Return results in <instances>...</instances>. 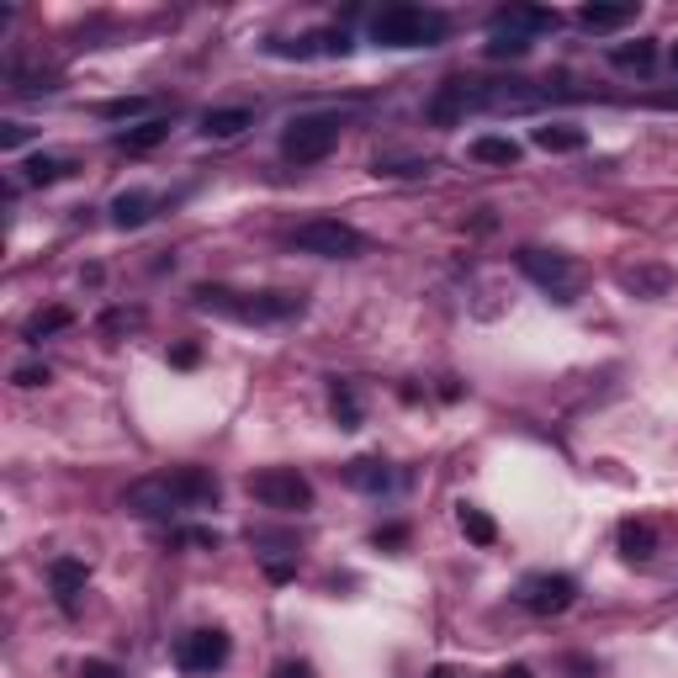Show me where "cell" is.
I'll list each match as a JSON object with an SVG mask.
<instances>
[{"label":"cell","mask_w":678,"mask_h":678,"mask_svg":"<svg viewBox=\"0 0 678 678\" xmlns=\"http://www.w3.org/2000/svg\"><path fill=\"white\" fill-rule=\"evenodd\" d=\"M377 175H430V160H377Z\"/></svg>","instance_id":"4dcf8cb0"},{"label":"cell","mask_w":678,"mask_h":678,"mask_svg":"<svg viewBox=\"0 0 678 678\" xmlns=\"http://www.w3.org/2000/svg\"><path fill=\"white\" fill-rule=\"evenodd\" d=\"M144 323V314L138 308H112V314H101V339H117V335H127V329H138Z\"/></svg>","instance_id":"83f0119b"},{"label":"cell","mask_w":678,"mask_h":678,"mask_svg":"<svg viewBox=\"0 0 678 678\" xmlns=\"http://www.w3.org/2000/svg\"><path fill=\"white\" fill-rule=\"evenodd\" d=\"M186 546H207V552H218V531H207V525H196V531H181Z\"/></svg>","instance_id":"e575fe53"},{"label":"cell","mask_w":678,"mask_h":678,"mask_svg":"<svg viewBox=\"0 0 678 678\" xmlns=\"http://www.w3.org/2000/svg\"><path fill=\"white\" fill-rule=\"evenodd\" d=\"M70 175H74V160H64V154H32L22 165L27 186H53V181H70Z\"/></svg>","instance_id":"ffe728a7"},{"label":"cell","mask_w":678,"mask_h":678,"mask_svg":"<svg viewBox=\"0 0 678 678\" xmlns=\"http://www.w3.org/2000/svg\"><path fill=\"white\" fill-rule=\"evenodd\" d=\"M270 678H314V668H308V662H281Z\"/></svg>","instance_id":"74e56055"},{"label":"cell","mask_w":678,"mask_h":678,"mask_svg":"<svg viewBox=\"0 0 678 678\" xmlns=\"http://www.w3.org/2000/svg\"><path fill=\"white\" fill-rule=\"evenodd\" d=\"M445 32H451V17L430 6H382L371 17V38L382 49H435Z\"/></svg>","instance_id":"3957f363"},{"label":"cell","mask_w":678,"mask_h":678,"mask_svg":"<svg viewBox=\"0 0 678 678\" xmlns=\"http://www.w3.org/2000/svg\"><path fill=\"white\" fill-rule=\"evenodd\" d=\"M80 678H122V674L112 668V662H101V657H91V662L80 668Z\"/></svg>","instance_id":"d590c367"},{"label":"cell","mask_w":678,"mask_h":678,"mask_svg":"<svg viewBox=\"0 0 678 678\" xmlns=\"http://www.w3.org/2000/svg\"><path fill=\"white\" fill-rule=\"evenodd\" d=\"M514 599L541 615V620H552V615H567L573 599H578V578H567V573H525L520 588H514Z\"/></svg>","instance_id":"9c48e42d"},{"label":"cell","mask_w":678,"mask_h":678,"mask_svg":"<svg viewBox=\"0 0 678 678\" xmlns=\"http://www.w3.org/2000/svg\"><path fill=\"white\" fill-rule=\"evenodd\" d=\"M234 653V641H228V630L223 626H202V630H186L181 641H175V668L192 678H207L218 674L223 662Z\"/></svg>","instance_id":"ba28073f"},{"label":"cell","mask_w":678,"mask_h":678,"mask_svg":"<svg viewBox=\"0 0 678 678\" xmlns=\"http://www.w3.org/2000/svg\"><path fill=\"white\" fill-rule=\"evenodd\" d=\"M514 266L525 270V276H531V281L546 291L552 302H562V308H573V302H578L583 276H578V266H573L562 249H535V244H525V249L514 255Z\"/></svg>","instance_id":"5b68a950"},{"label":"cell","mask_w":678,"mask_h":678,"mask_svg":"<svg viewBox=\"0 0 678 678\" xmlns=\"http://www.w3.org/2000/svg\"><path fill=\"white\" fill-rule=\"evenodd\" d=\"M270 53H287V59H345L350 53V32L345 27H323V32L302 38V43H276Z\"/></svg>","instance_id":"7c38bea8"},{"label":"cell","mask_w":678,"mask_h":678,"mask_svg":"<svg viewBox=\"0 0 678 678\" xmlns=\"http://www.w3.org/2000/svg\"><path fill=\"white\" fill-rule=\"evenodd\" d=\"M339 477L356 487V493H388L392 466L382 456H356V461H345V466H339Z\"/></svg>","instance_id":"9a60e30c"},{"label":"cell","mask_w":678,"mask_h":678,"mask_svg":"<svg viewBox=\"0 0 678 678\" xmlns=\"http://www.w3.org/2000/svg\"><path fill=\"white\" fill-rule=\"evenodd\" d=\"M329 413H335L339 430H361V392H356V382H345V377L329 382Z\"/></svg>","instance_id":"e0dca14e"},{"label":"cell","mask_w":678,"mask_h":678,"mask_svg":"<svg viewBox=\"0 0 678 678\" xmlns=\"http://www.w3.org/2000/svg\"><path fill=\"white\" fill-rule=\"evenodd\" d=\"M674 70H678V49H674Z\"/></svg>","instance_id":"7bdbcfd3"},{"label":"cell","mask_w":678,"mask_h":678,"mask_svg":"<svg viewBox=\"0 0 678 678\" xmlns=\"http://www.w3.org/2000/svg\"><path fill=\"white\" fill-rule=\"evenodd\" d=\"M196 361H202L196 345H175V350H170V366H196Z\"/></svg>","instance_id":"8d00e7d4"},{"label":"cell","mask_w":678,"mask_h":678,"mask_svg":"<svg viewBox=\"0 0 678 678\" xmlns=\"http://www.w3.org/2000/svg\"><path fill=\"white\" fill-rule=\"evenodd\" d=\"M615 541H620V557L626 562H653V552H657V531L647 520H626Z\"/></svg>","instance_id":"ac0fdd59"},{"label":"cell","mask_w":678,"mask_h":678,"mask_svg":"<svg viewBox=\"0 0 678 678\" xmlns=\"http://www.w3.org/2000/svg\"><path fill=\"white\" fill-rule=\"evenodd\" d=\"M70 323H74L70 308H43V314H32V318H27L22 339H27V345H43L49 335H59V329H70Z\"/></svg>","instance_id":"484cf974"},{"label":"cell","mask_w":678,"mask_h":678,"mask_svg":"<svg viewBox=\"0 0 678 678\" xmlns=\"http://www.w3.org/2000/svg\"><path fill=\"white\" fill-rule=\"evenodd\" d=\"M578 22L588 27V32H620V27H630L636 22V6H583L578 11Z\"/></svg>","instance_id":"44dd1931"},{"label":"cell","mask_w":678,"mask_h":678,"mask_svg":"<svg viewBox=\"0 0 678 678\" xmlns=\"http://www.w3.org/2000/svg\"><path fill=\"white\" fill-rule=\"evenodd\" d=\"M196 308L202 314H223L239 318V323H287V318H302V297L297 291H234V287H196Z\"/></svg>","instance_id":"7a4b0ae2"},{"label":"cell","mask_w":678,"mask_h":678,"mask_svg":"<svg viewBox=\"0 0 678 678\" xmlns=\"http://www.w3.org/2000/svg\"><path fill=\"white\" fill-rule=\"evenodd\" d=\"M562 17L557 11H546V6H499L493 11V32H504V38H541V32H557Z\"/></svg>","instance_id":"30bf717a"},{"label":"cell","mask_w":678,"mask_h":678,"mask_svg":"<svg viewBox=\"0 0 678 678\" xmlns=\"http://www.w3.org/2000/svg\"><path fill=\"white\" fill-rule=\"evenodd\" d=\"M371 546H382V552H403V546H409V531H403V525H382V531L371 535Z\"/></svg>","instance_id":"1f68e13d"},{"label":"cell","mask_w":678,"mask_h":678,"mask_svg":"<svg viewBox=\"0 0 678 678\" xmlns=\"http://www.w3.org/2000/svg\"><path fill=\"white\" fill-rule=\"evenodd\" d=\"M493 678H535L525 662H514V668H504V674H493Z\"/></svg>","instance_id":"60d3db41"},{"label":"cell","mask_w":678,"mask_h":678,"mask_svg":"<svg viewBox=\"0 0 678 678\" xmlns=\"http://www.w3.org/2000/svg\"><path fill=\"white\" fill-rule=\"evenodd\" d=\"M266 573H270V583H287L297 567H291V562H266Z\"/></svg>","instance_id":"f35d334b"},{"label":"cell","mask_w":678,"mask_h":678,"mask_svg":"<svg viewBox=\"0 0 678 678\" xmlns=\"http://www.w3.org/2000/svg\"><path fill=\"white\" fill-rule=\"evenodd\" d=\"M244 487H249L255 504L276 508V514H302V508H314V483H308L297 466H260V472L244 477Z\"/></svg>","instance_id":"8992f818"},{"label":"cell","mask_w":678,"mask_h":678,"mask_svg":"<svg viewBox=\"0 0 678 678\" xmlns=\"http://www.w3.org/2000/svg\"><path fill=\"white\" fill-rule=\"evenodd\" d=\"M85 583H91V567H85V562L80 557H59L49 567V588H53V599H59V605L70 609H80V594H85Z\"/></svg>","instance_id":"4fadbf2b"},{"label":"cell","mask_w":678,"mask_h":678,"mask_svg":"<svg viewBox=\"0 0 678 678\" xmlns=\"http://www.w3.org/2000/svg\"><path fill=\"white\" fill-rule=\"evenodd\" d=\"M291 249H302V255H318V260H361L371 239H366L361 228H350V223L339 218H308L297 234H291Z\"/></svg>","instance_id":"52a82bcc"},{"label":"cell","mask_w":678,"mask_h":678,"mask_svg":"<svg viewBox=\"0 0 678 678\" xmlns=\"http://www.w3.org/2000/svg\"><path fill=\"white\" fill-rule=\"evenodd\" d=\"M339 133H345V112H297L281 127V154L291 165H318L339 148Z\"/></svg>","instance_id":"277c9868"},{"label":"cell","mask_w":678,"mask_h":678,"mask_svg":"<svg viewBox=\"0 0 678 678\" xmlns=\"http://www.w3.org/2000/svg\"><path fill=\"white\" fill-rule=\"evenodd\" d=\"M620 287H630V291H636V297H662V291L674 287V270H662V266L620 270Z\"/></svg>","instance_id":"cb8c5ba5"},{"label":"cell","mask_w":678,"mask_h":678,"mask_svg":"<svg viewBox=\"0 0 678 678\" xmlns=\"http://www.w3.org/2000/svg\"><path fill=\"white\" fill-rule=\"evenodd\" d=\"M567 674H578V678H594V674H599V668H594V662H583V657H567Z\"/></svg>","instance_id":"ab89813d"},{"label":"cell","mask_w":678,"mask_h":678,"mask_svg":"<svg viewBox=\"0 0 678 678\" xmlns=\"http://www.w3.org/2000/svg\"><path fill=\"white\" fill-rule=\"evenodd\" d=\"M144 112H148V101H144V96H117V101H106V106H101V117H112V122L144 117Z\"/></svg>","instance_id":"f1b7e54d"},{"label":"cell","mask_w":678,"mask_h":678,"mask_svg":"<svg viewBox=\"0 0 678 678\" xmlns=\"http://www.w3.org/2000/svg\"><path fill=\"white\" fill-rule=\"evenodd\" d=\"M472 160L477 165H520V144L499 138V133H483V138H472Z\"/></svg>","instance_id":"603a6c76"},{"label":"cell","mask_w":678,"mask_h":678,"mask_svg":"<svg viewBox=\"0 0 678 678\" xmlns=\"http://www.w3.org/2000/svg\"><path fill=\"white\" fill-rule=\"evenodd\" d=\"M154 207H160V196L144 192V186H133V192H117L112 196V228H144L148 218H154Z\"/></svg>","instance_id":"5bb4252c"},{"label":"cell","mask_w":678,"mask_h":678,"mask_svg":"<svg viewBox=\"0 0 678 678\" xmlns=\"http://www.w3.org/2000/svg\"><path fill=\"white\" fill-rule=\"evenodd\" d=\"M249 122H255L249 106H218V112H207V117H202V133H207V138H239Z\"/></svg>","instance_id":"7402d4cb"},{"label":"cell","mask_w":678,"mask_h":678,"mask_svg":"<svg viewBox=\"0 0 678 678\" xmlns=\"http://www.w3.org/2000/svg\"><path fill=\"white\" fill-rule=\"evenodd\" d=\"M27 138H32V127H22V122H0V148H22Z\"/></svg>","instance_id":"836d02e7"},{"label":"cell","mask_w":678,"mask_h":678,"mask_svg":"<svg viewBox=\"0 0 678 678\" xmlns=\"http://www.w3.org/2000/svg\"><path fill=\"white\" fill-rule=\"evenodd\" d=\"M170 138V117H148L138 122V127H127V133H117V148L122 154H148V148H160Z\"/></svg>","instance_id":"d6986e66"},{"label":"cell","mask_w":678,"mask_h":678,"mask_svg":"<svg viewBox=\"0 0 678 678\" xmlns=\"http://www.w3.org/2000/svg\"><path fill=\"white\" fill-rule=\"evenodd\" d=\"M456 525H461V535H466L472 546H493V541H499V525H493L477 504H461L456 508Z\"/></svg>","instance_id":"d4e9b609"},{"label":"cell","mask_w":678,"mask_h":678,"mask_svg":"<svg viewBox=\"0 0 678 678\" xmlns=\"http://www.w3.org/2000/svg\"><path fill=\"white\" fill-rule=\"evenodd\" d=\"M588 144V133H583L578 122H546V127H535V148H546V154H578Z\"/></svg>","instance_id":"2e32d148"},{"label":"cell","mask_w":678,"mask_h":678,"mask_svg":"<svg viewBox=\"0 0 678 678\" xmlns=\"http://www.w3.org/2000/svg\"><path fill=\"white\" fill-rule=\"evenodd\" d=\"M430 678H466V674H456V668H435Z\"/></svg>","instance_id":"b9f144b4"},{"label":"cell","mask_w":678,"mask_h":678,"mask_svg":"<svg viewBox=\"0 0 678 678\" xmlns=\"http://www.w3.org/2000/svg\"><path fill=\"white\" fill-rule=\"evenodd\" d=\"M218 477L207 466H170L160 477H144L122 493V508L138 514V520H170V514H186V508H213L218 504Z\"/></svg>","instance_id":"6da1fadb"},{"label":"cell","mask_w":678,"mask_h":678,"mask_svg":"<svg viewBox=\"0 0 678 678\" xmlns=\"http://www.w3.org/2000/svg\"><path fill=\"white\" fill-rule=\"evenodd\" d=\"M11 382H17V388H43V382H49V366L27 361V366H17V371H11Z\"/></svg>","instance_id":"d6a6232c"},{"label":"cell","mask_w":678,"mask_h":678,"mask_svg":"<svg viewBox=\"0 0 678 678\" xmlns=\"http://www.w3.org/2000/svg\"><path fill=\"white\" fill-rule=\"evenodd\" d=\"M472 106H477V80H445L435 91V101L424 106V117L435 122V127H451V122H461Z\"/></svg>","instance_id":"8fae6325"},{"label":"cell","mask_w":678,"mask_h":678,"mask_svg":"<svg viewBox=\"0 0 678 678\" xmlns=\"http://www.w3.org/2000/svg\"><path fill=\"white\" fill-rule=\"evenodd\" d=\"M531 43L525 38H504V32H493V43H487V59H525Z\"/></svg>","instance_id":"f546056e"},{"label":"cell","mask_w":678,"mask_h":678,"mask_svg":"<svg viewBox=\"0 0 678 678\" xmlns=\"http://www.w3.org/2000/svg\"><path fill=\"white\" fill-rule=\"evenodd\" d=\"M620 70H653V59H657V43L653 38H636V43H620V49L609 53Z\"/></svg>","instance_id":"4316f807"}]
</instances>
